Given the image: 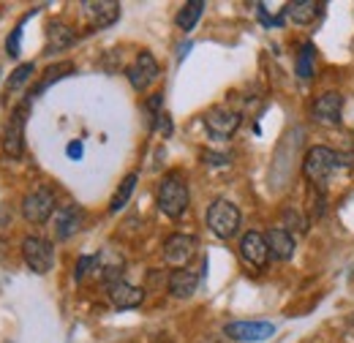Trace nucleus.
<instances>
[{
	"label": "nucleus",
	"instance_id": "obj_1",
	"mask_svg": "<svg viewBox=\"0 0 354 343\" xmlns=\"http://www.w3.org/2000/svg\"><path fill=\"white\" fill-rule=\"evenodd\" d=\"M158 210L167 218H183L188 210V183L180 172H169L158 185Z\"/></svg>",
	"mask_w": 354,
	"mask_h": 343
},
{
	"label": "nucleus",
	"instance_id": "obj_2",
	"mask_svg": "<svg viewBox=\"0 0 354 343\" xmlns=\"http://www.w3.org/2000/svg\"><path fill=\"white\" fill-rule=\"evenodd\" d=\"M28 112H30V98L25 104H19L8 115L6 126H3V153L8 158H22V153H25V123H28Z\"/></svg>",
	"mask_w": 354,
	"mask_h": 343
},
{
	"label": "nucleus",
	"instance_id": "obj_3",
	"mask_svg": "<svg viewBox=\"0 0 354 343\" xmlns=\"http://www.w3.org/2000/svg\"><path fill=\"white\" fill-rule=\"evenodd\" d=\"M207 226L218 240H232L240 229V210L229 199H216L207 207Z\"/></svg>",
	"mask_w": 354,
	"mask_h": 343
},
{
	"label": "nucleus",
	"instance_id": "obj_4",
	"mask_svg": "<svg viewBox=\"0 0 354 343\" xmlns=\"http://www.w3.org/2000/svg\"><path fill=\"white\" fill-rule=\"evenodd\" d=\"M22 259L36 275H46L55 264V248L44 237H25L22 240Z\"/></svg>",
	"mask_w": 354,
	"mask_h": 343
},
{
	"label": "nucleus",
	"instance_id": "obj_5",
	"mask_svg": "<svg viewBox=\"0 0 354 343\" xmlns=\"http://www.w3.org/2000/svg\"><path fill=\"white\" fill-rule=\"evenodd\" d=\"M55 213H57V210H55V191L46 188V185L30 191V194L22 199V215H25V221H30V223H46Z\"/></svg>",
	"mask_w": 354,
	"mask_h": 343
},
{
	"label": "nucleus",
	"instance_id": "obj_6",
	"mask_svg": "<svg viewBox=\"0 0 354 343\" xmlns=\"http://www.w3.org/2000/svg\"><path fill=\"white\" fill-rule=\"evenodd\" d=\"M338 167V156L330 147H310L303 161V174L310 183H324Z\"/></svg>",
	"mask_w": 354,
	"mask_h": 343
},
{
	"label": "nucleus",
	"instance_id": "obj_7",
	"mask_svg": "<svg viewBox=\"0 0 354 343\" xmlns=\"http://www.w3.org/2000/svg\"><path fill=\"white\" fill-rule=\"evenodd\" d=\"M223 335L237 343H262L275 335V324H270V322H229L223 327Z\"/></svg>",
	"mask_w": 354,
	"mask_h": 343
},
{
	"label": "nucleus",
	"instance_id": "obj_8",
	"mask_svg": "<svg viewBox=\"0 0 354 343\" xmlns=\"http://www.w3.org/2000/svg\"><path fill=\"white\" fill-rule=\"evenodd\" d=\"M158 74H161L158 60H156L150 52H139V57H136L131 66L126 68L129 82H131V87L133 90H139V93H145L147 87L153 85V82L158 80Z\"/></svg>",
	"mask_w": 354,
	"mask_h": 343
},
{
	"label": "nucleus",
	"instance_id": "obj_9",
	"mask_svg": "<svg viewBox=\"0 0 354 343\" xmlns=\"http://www.w3.org/2000/svg\"><path fill=\"white\" fill-rule=\"evenodd\" d=\"M82 11H85L93 30H104L120 19V3H115V0H85Z\"/></svg>",
	"mask_w": 354,
	"mask_h": 343
},
{
	"label": "nucleus",
	"instance_id": "obj_10",
	"mask_svg": "<svg viewBox=\"0 0 354 343\" xmlns=\"http://www.w3.org/2000/svg\"><path fill=\"white\" fill-rule=\"evenodd\" d=\"M240 123H243V118L237 112L226 109V106H213L205 115V126L210 131V136H216V139H229L234 131L240 129Z\"/></svg>",
	"mask_w": 354,
	"mask_h": 343
},
{
	"label": "nucleus",
	"instance_id": "obj_11",
	"mask_svg": "<svg viewBox=\"0 0 354 343\" xmlns=\"http://www.w3.org/2000/svg\"><path fill=\"white\" fill-rule=\"evenodd\" d=\"M194 251H196V237H191V234H172L164 243V261L172 264L175 270H183L191 261Z\"/></svg>",
	"mask_w": 354,
	"mask_h": 343
},
{
	"label": "nucleus",
	"instance_id": "obj_12",
	"mask_svg": "<svg viewBox=\"0 0 354 343\" xmlns=\"http://www.w3.org/2000/svg\"><path fill=\"white\" fill-rule=\"evenodd\" d=\"M240 257H243L245 264H251L257 270H265L267 261H270V248H267L265 234H259V232L243 234V240H240Z\"/></svg>",
	"mask_w": 354,
	"mask_h": 343
},
{
	"label": "nucleus",
	"instance_id": "obj_13",
	"mask_svg": "<svg viewBox=\"0 0 354 343\" xmlns=\"http://www.w3.org/2000/svg\"><path fill=\"white\" fill-rule=\"evenodd\" d=\"M341 112H344V95L335 93V90H330V93H324L313 101V118L322 126H338Z\"/></svg>",
	"mask_w": 354,
	"mask_h": 343
},
{
	"label": "nucleus",
	"instance_id": "obj_14",
	"mask_svg": "<svg viewBox=\"0 0 354 343\" xmlns=\"http://www.w3.org/2000/svg\"><path fill=\"white\" fill-rule=\"evenodd\" d=\"M106 295H109V302H112L118 310H131V308H139L142 300H145V289L126 284L123 278H120V281H115V284H109V286H106Z\"/></svg>",
	"mask_w": 354,
	"mask_h": 343
},
{
	"label": "nucleus",
	"instance_id": "obj_15",
	"mask_svg": "<svg viewBox=\"0 0 354 343\" xmlns=\"http://www.w3.org/2000/svg\"><path fill=\"white\" fill-rule=\"evenodd\" d=\"M52 221H55V237H57V240H68V237H74V234L82 229L85 213H82L80 207L68 205V207H60L57 213L52 215Z\"/></svg>",
	"mask_w": 354,
	"mask_h": 343
},
{
	"label": "nucleus",
	"instance_id": "obj_16",
	"mask_svg": "<svg viewBox=\"0 0 354 343\" xmlns=\"http://www.w3.org/2000/svg\"><path fill=\"white\" fill-rule=\"evenodd\" d=\"M267 240V248H270V257L281 259V261H286V259L295 257V237H292V232L289 229H270L265 234Z\"/></svg>",
	"mask_w": 354,
	"mask_h": 343
},
{
	"label": "nucleus",
	"instance_id": "obj_17",
	"mask_svg": "<svg viewBox=\"0 0 354 343\" xmlns=\"http://www.w3.org/2000/svg\"><path fill=\"white\" fill-rule=\"evenodd\" d=\"M196 286H199V275H196L194 270H188V267L175 270V272L169 275V295L177 297V300H188V297H194Z\"/></svg>",
	"mask_w": 354,
	"mask_h": 343
},
{
	"label": "nucleus",
	"instance_id": "obj_18",
	"mask_svg": "<svg viewBox=\"0 0 354 343\" xmlns=\"http://www.w3.org/2000/svg\"><path fill=\"white\" fill-rule=\"evenodd\" d=\"M74 41H77V33H74L66 22H52V25L46 28V55L63 52V49H68Z\"/></svg>",
	"mask_w": 354,
	"mask_h": 343
},
{
	"label": "nucleus",
	"instance_id": "obj_19",
	"mask_svg": "<svg viewBox=\"0 0 354 343\" xmlns=\"http://www.w3.org/2000/svg\"><path fill=\"white\" fill-rule=\"evenodd\" d=\"M319 11H322V6H319L316 0H297V3H289L283 14H286L295 25H308V22H313V19L319 17Z\"/></svg>",
	"mask_w": 354,
	"mask_h": 343
},
{
	"label": "nucleus",
	"instance_id": "obj_20",
	"mask_svg": "<svg viewBox=\"0 0 354 343\" xmlns=\"http://www.w3.org/2000/svg\"><path fill=\"white\" fill-rule=\"evenodd\" d=\"M202 11H205V3L202 0H191V3H185L180 11H177L175 22L180 30H194V25L199 22V17H202Z\"/></svg>",
	"mask_w": 354,
	"mask_h": 343
},
{
	"label": "nucleus",
	"instance_id": "obj_21",
	"mask_svg": "<svg viewBox=\"0 0 354 343\" xmlns=\"http://www.w3.org/2000/svg\"><path fill=\"white\" fill-rule=\"evenodd\" d=\"M136 183H139V174H136V172L126 174V180L120 183V188L115 191V196H112V202H109V213H120V210L129 205V199H131Z\"/></svg>",
	"mask_w": 354,
	"mask_h": 343
},
{
	"label": "nucleus",
	"instance_id": "obj_22",
	"mask_svg": "<svg viewBox=\"0 0 354 343\" xmlns=\"http://www.w3.org/2000/svg\"><path fill=\"white\" fill-rule=\"evenodd\" d=\"M66 74H74V63H55L52 68H46V74H44V80L36 85V90H33V95H39V93H44L49 85H55V82H60ZM30 95V98H33Z\"/></svg>",
	"mask_w": 354,
	"mask_h": 343
},
{
	"label": "nucleus",
	"instance_id": "obj_23",
	"mask_svg": "<svg viewBox=\"0 0 354 343\" xmlns=\"http://www.w3.org/2000/svg\"><path fill=\"white\" fill-rule=\"evenodd\" d=\"M313 63H316V49L313 44H303L300 55H297V77L303 82H310L313 80Z\"/></svg>",
	"mask_w": 354,
	"mask_h": 343
},
{
	"label": "nucleus",
	"instance_id": "obj_24",
	"mask_svg": "<svg viewBox=\"0 0 354 343\" xmlns=\"http://www.w3.org/2000/svg\"><path fill=\"white\" fill-rule=\"evenodd\" d=\"M33 71H36V66H33V63H22V66H19V68H17V71L8 77V85H6V98H8V95H14L19 87L25 85V82L33 77Z\"/></svg>",
	"mask_w": 354,
	"mask_h": 343
},
{
	"label": "nucleus",
	"instance_id": "obj_25",
	"mask_svg": "<svg viewBox=\"0 0 354 343\" xmlns=\"http://www.w3.org/2000/svg\"><path fill=\"white\" fill-rule=\"evenodd\" d=\"M98 267H101V254H98V257H80L77 270H74V281L80 284V281L88 275V270H98Z\"/></svg>",
	"mask_w": 354,
	"mask_h": 343
},
{
	"label": "nucleus",
	"instance_id": "obj_26",
	"mask_svg": "<svg viewBox=\"0 0 354 343\" xmlns=\"http://www.w3.org/2000/svg\"><path fill=\"white\" fill-rule=\"evenodd\" d=\"M25 19H28V17H25ZM25 19L11 30V36H8V41H6V49H8V55H11V57H17V55H19V41H22V25H25Z\"/></svg>",
	"mask_w": 354,
	"mask_h": 343
},
{
	"label": "nucleus",
	"instance_id": "obj_27",
	"mask_svg": "<svg viewBox=\"0 0 354 343\" xmlns=\"http://www.w3.org/2000/svg\"><path fill=\"white\" fill-rule=\"evenodd\" d=\"M283 221H286V226H292V229H297V232H306V229H308V221L303 218V213H297V210H286V213H283Z\"/></svg>",
	"mask_w": 354,
	"mask_h": 343
},
{
	"label": "nucleus",
	"instance_id": "obj_28",
	"mask_svg": "<svg viewBox=\"0 0 354 343\" xmlns=\"http://www.w3.org/2000/svg\"><path fill=\"white\" fill-rule=\"evenodd\" d=\"M82 153H85V150H82V142H71V145L66 147V156H68V158H82Z\"/></svg>",
	"mask_w": 354,
	"mask_h": 343
},
{
	"label": "nucleus",
	"instance_id": "obj_29",
	"mask_svg": "<svg viewBox=\"0 0 354 343\" xmlns=\"http://www.w3.org/2000/svg\"><path fill=\"white\" fill-rule=\"evenodd\" d=\"M205 161H213V167H226L229 156H218V153H205Z\"/></svg>",
	"mask_w": 354,
	"mask_h": 343
},
{
	"label": "nucleus",
	"instance_id": "obj_30",
	"mask_svg": "<svg viewBox=\"0 0 354 343\" xmlns=\"http://www.w3.org/2000/svg\"><path fill=\"white\" fill-rule=\"evenodd\" d=\"M158 129H161V133H164V136H169V133H172V123H169V115H161V118H158Z\"/></svg>",
	"mask_w": 354,
	"mask_h": 343
}]
</instances>
